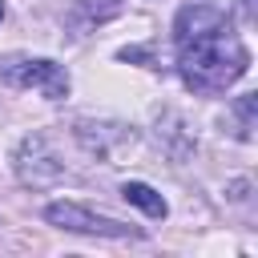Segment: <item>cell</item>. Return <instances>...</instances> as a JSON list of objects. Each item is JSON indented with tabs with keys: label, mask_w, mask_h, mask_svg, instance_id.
<instances>
[{
	"label": "cell",
	"mask_w": 258,
	"mask_h": 258,
	"mask_svg": "<svg viewBox=\"0 0 258 258\" xmlns=\"http://www.w3.org/2000/svg\"><path fill=\"white\" fill-rule=\"evenodd\" d=\"M0 77H4L8 85H16V89H36V93L48 97V101L69 97V73H64V64H56V60H48V56L8 60V64L0 69Z\"/></svg>",
	"instance_id": "277c9868"
},
{
	"label": "cell",
	"mask_w": 258,
	"mask_h": 258,
	"mask_svg": "<svg viewBox=\"0 0 258 258\" xmlns=\"http://www.w3.org/2000/svg\"><path fill=\"white\" fill-rule=\"evenodd\" d=\"M177 73L194 93H222L250 69V48L214 4H185L173 20Z\"/></svg>",
	"instance_id": "6da1fadb"
},
{
	"label": "cell",
	"mask_w": 258,
	"mask_h": 258,
	"mask_svg": "<svg viewBox=\"0 0 258 258\" xmlns=\"http://www.w3.org/2000/svg\"><path fill=\"white\" fill-rule=\"evenodd\" d=\"M0 20H4V4H0Z\"/></svg>",
	"instance_id": "ba28073f"
},
{
	"label": "cell",
	"mask_w": 258,
	"mask_h": 258,
	"mask_svg": "<svg viewBox=\"0 0 258 258\" xmlns=\"http://www.w3.org/2000/svg\"><path fill=\"white\" fill-rule=\"evenodd\" d=\"M234 109H238V117H242V129H238V133H242V137H250V129H254V113H258V97H254V93H246V97H238V105H234Z\"/></svg>",
	"instance_id": "52a82bcc"
},
{
	"label": "cell",
	"mask_w": 258,
	"mask_h": 258,
	"mask_svg": "<svg viewBox=\"0 0 258 258\" xmlns=\"http://www.w3.org/2000/svg\"><path fill=\"white\" fill-rule=\"evenodd\" d=\"M44 222L60 226V230H73V234H97V238H141L137 226L129 222H117V218H105V214H93L77 202H52L44 206Z\"/></svg>",
	"instance_id": "3957f363"
},
{
	"label": "cell",
	"mask_w": 258,
	"mask_h": 258,
	"mask_svg": "<svg viewBox=\"0 0 258 258\" xmlns=\"http://www.w3.org/2000/svg\"><path fill=\"white\" fill-rule=\"evenodd\" d=\"M121 8H125V0H77V12L93 24H101V20H113V16H121Z\"/></svg>",
	"instance_id": "8992f818"
},
{
	"label": "cell",
	"mask_w": 258,
	"mask_h": 258,
	"mask_svg": "<svg viewBox=\"0 0 258 258\" xmlns=\"http://www.w3.org/2000/svg\"><path fill=\"white\" fill-rule=\"evenodd\" d=\"M12 169L20 177V185H32V189H48L64 177V161L52 153V141L44 133H28L16 153H12Z\"/></svg>",
	"instance_id": "7a4b0ae2"
},
{
	"label": "cell",
	"mask_w": 258,
	"mask_h": 258,
	"mask_svg": "<svg viewBox=\"0 0 258 258\" xmlns=\"http://www.w3.org/2000/svg\"><path fill=\"white\" fill-rule=\"evenodd\" d=\"M121 198H125L129 206H137L141 214H149V218H165V214H169L165 198H161L153 185H145V181H125V185H121Z\"/></svg>",
	"instance_id": "5b68a950"
}]
</instances>
